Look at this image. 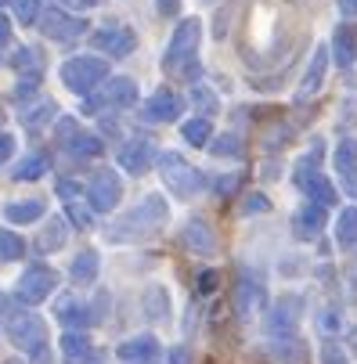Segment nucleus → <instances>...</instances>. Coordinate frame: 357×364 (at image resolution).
Wrapping results in <instances>:
<instances>
[{
    "instance_id": "f257e3e1",
    "label": "nucleus",
    "mask_w": 357,
    "mask_h": 364,
    "mask_svg": "<svg viewBox=\"0 0 357 364\" xmlns=\"http://www.w3.org/2000/svg\"><path fill=\"white\" fill-rule=\"evenodd\" d=\"M166 220H170V205L159 195H148L109 228V238L112 242H144L156 231H163Z\"/></svg>"
},
{
    "instance_id": "f03ea898",
    "label": "nucleus",
    "mask_w": 357,
    "mask_h": 364,
    "mask_svg": "<svg viewBox=\"0 0 357 364\" xmlns=\"http://www.w3.org/2000/svg\"><path fill=\"white\" fill-rule=\"evenodd\" d=\"M198 40H202V22L198 18H184L174 36H170V47L163 55V69L174 73V76H184V80H195L198 76Z\"/></svg>"
},
{
    "instance_id": "7ed1b4c3",
    "label": "nucleus",
    "mask_w": 357,
    "mask_h": 364,
    "mask_svg": "<svg viewBox=\"0 0 357 364\" xmlns=\"http://www.w3.org/2000/svg\"><path fill=\"white\" fill-rule=\"evenodd\" d=\"M8 339H11V346H18L22 353H29L36 360H43V353H47V325L33 310H15L8 318Z\"/></svg>"
},
{
    "instance_id": "20e7f679",
    "label": "nucleus",
    "mask_w": 357,
    "mask_h": 364,
    "mask_svg": "<svg viewBox=\"0 0 357 364\" xmlns=\"http://www.w3.org/2000/svg\"><path fill=\"white\" fill-rule=\"evenodd\" d=\"M109 80V62L105 58H94V55H76L62 65V83L73 94H94L101 83Z\"/></svg>"
},
{
    "instance_id": "39448f33",
    "label": "nucleus",
    "mask_w": 357,
    "mask_h": 364,
    "mask_svg": "<svg viewBox=\"0 0 357 364\" xmlns=\"http://www.w3.org/2000/svg\"><path fill=\"white\" fill-rule=\"evenodd\" d=\"M156 163H159L163 184H166L177 198H191V195L202 191V184H206V177H202V173L184 159V155H177V151H163Z\"/></svg>"
},
{
    "instance_id": "423d86ee",
    "label": "nucleus",
    "mask_w": 357,
    "mask_h": 364,
    "mask_svg": "<svg viewBox=\"0 0 357 364\" xmlns=\"http://www.w3.org/2000/svg\"><path fill=\"white\" fill-rule=\"evenodd\" d=\"M137 105V83L130 76H112L105 80L101 94H87L83 112H101V109H130Z\"/></svg>"
},
{
    "instance_id": "0eeeda50",
    "label": "nucleus",
    "mask_w": 357,
    "mask_h": 364,
    "mask_svg": "<svg viewBox=\"0 0 357 364\" xmlns=\"http://www.w3.org/2000/svg\"><path fill=\"white\" fill-rule=\"evenodd\" d=\"M55 285H58V274L50 271V267H43V264H36V267H29V271L18 278L15 299L26 303V306H36V303H43L50 292H55Z\"/></svg>"
},
{
    "instance_id": "6e6552de",
    "label": "nucleus",
    "mask_w": 357,
    "mask_h": 364,
    "mask_svg": "<svg viewBox=\"0 0 357 364\" xmlns=\"http://www.w3.org/2000/svg\"><path fill=\"white\" fill-rule=\"evenodd\" d=\"M87 198L94 205V213H112L123 198V181L116 170H97L87 184Z\"/></svg>"
},
{
    "instance_id": "1a4fd4ad",
    "label": "nucleus",
    "mask_w": 357,
    "mask_h": 364,
    "mask_svg": "<svg viewBox=\"0 0 357 364\" xmlns=\"http://www.w3.org/2000/svg\"><path fill=\"white\" fill-rule=\"evenodd\" d=\"M36 26H40V33H43L47 40H62V43H73V40H80V36L87 33V18H76V15L58 11V8L43 11Z\"/></svg>"
},
{
    "instance_id": "9d476101",
    "label": "nucleus",
    "mask_w": 357,
    "mask_h": 364,
    "mask_svg": "<svg viewBox=\"0 0 357 364\" xmlns=\"http://www.w3.org/2000/svg\"><path fill=\"white\" fill-rule=\"evenodd\" d=\"M58 141L69 155H76V159H97L101 155V137L97 134H87L76 127V119H58Z\"/></svg>"
},
{
    "instance_id": "9b49d317",
    "label": "nucleus",
    "mask_w": 357,
    "mask_h": 364,
    "mask_svg": "<svg viewBox=\"0 0 357 364\" xmlns=\"http://www.w3.org/2000/svg\"><path fill=\"white\" fill-rule=\"evenodd\" d=\"M58 198L65 202V220L73 224V228H90L94 220H90V213H94V205H90V198H87V188H80L76 181H58Z\"/></svg>"
},
{
    "instance_id": "f8f14e48",
    "label": "nucleus",
    "mask_w": 357,
    "mask_h": 364,
    "mask_svg": "<svg viewBox=\"0 0 357 364\" xmlns=\"http://www.w3.org/2000/svg\"><path fill=\"white\" fill-rule=\"evenodd\" d=\"M299 296H282L271 314H267V336L271 339H285V336H296V321H299Z\"/></svg>"
},
{
    "instance_id": "ddd939ff",
    "label": "nucleus",
    "mask_w": 357,
    "mask_h": 364,
    "mask_svg": "<svg viewBox=\"0 0 357 364\" xmlns=\"http://www.w3.org/2000/svg\"><path fill=\"white\" fill-rule=\"evenodd\" d=\"M90 43H94L97 50H105V55H112V58H127V55H134L137 36H134V29H127V26H109V29H97V33L90 36Z\"/></svg>"
},
{
    "instance_id": "4468645a",
    "label": "nucleus",
    "mask_w": 357,
    "mask_h": 364,
    "mask_svg": "<svg viewBox=\"0 0 357 364\" xmlns=\"http://www.w3.org/2000/svg\"><path fill=\"white\" fill-rule=\"evenodd\" d=\"M181 242L188 252L195 256H213L217 252V231L210 228V220H202V217H191L181 231Z\"/></svg>"
},
{
    "instance_id": "2eb2a0df",
    "label": "nucleus",
    "mask_w": 357,
    "mask_h": 364,
    "mask_svg": "<svg viewBox=\"0 0 357 364\" xmlns=\"http://www.w3.org/2000/svg\"><path fill=\"white\" fill-rule=\"evenodd\" d=\"M181 112H184V101L166 87L144 101V119L148 123H174V119H181Z\"/></svg>"
},
{
    "instance_id": "dca6fc26",
    "label": "nucleus",
    "mask_w": 357,
    "mask_h": 364,
    "mask_svg": "<svg viewBox=\"0 0 357 364\" xmlns=\"http://www.w3.org/2000/svg\"><path fill=\"white\" fill-rule=\"evenodd\" d=\"M264 357L271 364H307L311 350H307V343H303L299 336H285V339H271L264 346Z\"/></svg>"
},
{
    "instance_id": "f3484780",
    "label": "nucleus",
    "mask_w": 357,
    "mask_h": 364,
    "mask_svg": "<svg viewBox=\"0 0 357 364\" xmlns=\"http://www.w3.org/2000/svg\"><path fill=\"white\" fill-rule=\"evenodd\" d=\"M156 159H159V155H156V144L144 141V137H134L130 144L119 148V166H123L127 173H144Z\"/></svg>"
},
{
    "instance_id": "a211bd4d",
    "label": "nucleus",
    "mask_w": 357,
    "mask_h": 364,
    "mask_svg": "<svg viewBox=\"0 0 357 364\" xmlns=\"http://www.w3.org/2000/svg\"><path fill=\"white\" fill-rule=\"evenodd\" d=\"M116 357L127 364H151L159 357V339L156 336H134V339L116 346Z\"/></svg>"
},
{
    "instance_id": "6ab92c4d",
    "label": "nucleus",
    "mask_w": 357,
    "mask_h": 364,
    "mask_svg": "<svg viewBox=\"0 0 357 364\" xmlns=\"http://www.w3.org/2000/svg\"><path fill=\"white\" fill-rule=\"evenodd\" d=\"M267 303V292H264V285L257 282V278H238V285H235V310L242 318H249V314H257V310Z\"/></svg>"
},
{
    "instance_id": "aec40b11",
    "label": "nucleus",
    "mask_w": 357,
    "mask_h": 364,
    "mask_svg": "<svg viewBox=\"0 0 357 364\" xmlns=\"http://www.w3.org/2000/svg\"><path fill=\"white\" fill-rule=\"evenodd\" d=\"M325 73H329V47H318L314 58H311V65H307V73H303V83H299L296 97H299V101L314 97V94L321 90V83H325Z\"/></svg>"
},
{
    "instance_id": "412c9836",
    "label": "nucleus",
    "mask_w": 357,
    "mask_h": 364,
    "mask_svg": "<svg viewBox=\"0 0 357 364\" xmlns=\"http://www.w3.org/2000/svg\"><path fill=\"white\" fill-rule=\"evenodd\" d=\"M62 357H65V364H97V353H94V346H90V339L80 332V328H69L65 336H62Z\"/></svg>"
},
{
    "instance_id": "4be33fe9",
    "label": "nucleus",
    "mask_w": 357,
    "mask_h": 364,
    "mask_svg": "<svg viewBox=\"0 0 357 364\" xmlns=\"http://www.w3.org/2000/svg\"><path fill=\"white\" fill-rule=\"evenodd\" d=\"M332 55L343 69H350L357 62V22H343L332 33Z\"/></svg>"
},
{
    "instance_id": "5701e85b",
    "label": "nucleus",
    "mask_w": 357,
    "mask_h": 364,
    "mask_svg": "<svg viewBox=\"0 0 357 364\" xmlns=\"http://www.w3.org/2000/svg\"><path fill=\"white\" fill-rule=\"evenodd\" d=\"M55 318L65 325V328H87L90 325V306L83 303V299H76V296H58V303H55Z\"/></svg>"
},
{
    "instance_id": "b1692460",
    "label": "nucleus",
    "mask_w": 357,
    "mask_h": 364,
    "mask_svg": "<svg viewBox=\"0 0 357 364\" xmlns=\"http://www.w3.org/2000/svg\"><path fill=\"white\" fill-rule=\"evenodd\" d=\"M292 231H296L299 238H318V235L325 231V205L307 202L303 210H296V217H292Z\"/></svg>"
},
{
    "instance_id": "393cba45",
    "label": "nucleus",
    "mask_w": 357,
    "mask_h": 364,
    "mask_svg": "<svg viewBox=\"0 0 357 364\" xmlns=\"http://www.w3.org/2000/svg\"><path fill=\"white\" fill-rule=\"evenodd\" d=\"M65 242H69V224H65V217H55V220L43 224V231L36 235L33 249L36 252H58Z\"/></svg>"
},
{
    "instance_id": "a878e982",
    "label": "nucleus",
    "mask_w": 357,
    "mask_h": 364,
    "mask_svg": "<svg viewBox=\"0 0 357 364\" xmlns=\"http://www.w3.org/2000/svg\"><path fill=\"white\" fill-rule=\"evenodd\" d=\"M299 188H303V195H307L311 202H318V205H332L336 202V188H332V181L329 177H321V173H311V177H299L296 181Z\"/></svg>"
},
{
    "instance_id": "bb28decb",
    "label": "nucleus",
    "mask_w": 357,
    "mask_h": 364,
    "mask_svg": "<svg viewBox=\"0 0 357 364\" xmlns=\"http://www.w3.org/2000/svg\"><path fill=\"white\" fill-rule=\"evenodd\" d=\"M97 271H101V256L94 252V249H83L76 259H73V267H69V278L76 282V285H90L94 278H97Z\"/></svg>"
},
{
    "instance_id": "cd10ccee",
    "label": "nucleus",
    "mask_w": 357,
    "mask_h": 364,
    "mask_svg": "<svg viewBox=\"0 0 357 364\" xmlns=\"http://www.w3.org/2000/svg\"><path fill=\"white\" fill-rule=\"evenodd\" d=\"M43 213H47L43 198H26V202H11V205H4V217H8L11 224H36Z\"/></svg>"
},
{
    "instance_id": "c85d7f7f",
    "label": "nucleus",
    "mask_w": 357,
    "mask_h": 364,
    "mask_svg": "<svg viewBox=\"0 0 357 364\" xmlns=\"http://www.w3.org/2000/svg\"><path fill=\"white\" fill-rule=\"evenodd\" d=\"M336 242L343 249L357 245V205H350V210L339 213V220H336Z\"/></svg>"
},
{
    "instance_id": "c756f323",
    "label": "nucleus",
    "mask_w": 357,
    "mask_h": 364,
    "mask_svg": "<svg viewBox=\"0 0 357 364\" xmlns=\"http://www.w3.org/2000/svg\"><path fill=\"white\" fill-rule=\"evenodd\" d=\"M47 151H33V155H26V159L15 166V181H36V177H43L47 173Z\"/></svg>"
},
{
    "instance_id": "7c9ffc66",
    "label": "nucleus",
    "mask_w": 357,
    "mask_h": 364,
    "mask_svg": "<svg viewBox=\"0 0 357 364\" xmlns=\"http://www.w3.org/2000/svg\"><path fill=\"white\" fill-rule=\"evenodd\" d=\"M26 242L15 235V231H8V228H0V264H15V259H22L26 256Z\"/></svg>"
},
{
    "instance_id": "2f4dec72",
    "label": "nucleus",
    "mask_w": 357,
    "mask_h": 364,
    "mask_svg": "<svg viewBox=\"0 0 357 364\" xmlns=\"http://www.w3.org/2000/svg\"><path fill=\"white\" fill-rule=\"evenodd\" d=\"M11 69L15 73H40L43 69V55H40V47H18L15 55H11Z\"/></svg>"
},
{
    "instance_id": "473e14b6",
    "label": "nucleus",
    "mask_w": 357,
    "mask_h": 364,
    "mask_svg": "<svg viewBox=\"0 0 357 364\" xmlns=\"http://www.w3.org/2000/svg\"><path fill=\"white\" fill-rule=\"evenodd\" d=\"M55 101H36L33 109H22V127H29V130H40L43 123H50L55 119Z\"/></svg>"
},
{
    "instance_id": "72a5a7b5",
    "label": "nucleus",
    "mask_w": 357,
    "mask_h": 364,
    "mask_svg": "<svg viewBox=\"0 0 357 364\" xmlns=\"http://www.w3.org/2000/svg\"><path fill=\"white\" fill-rule=\"evenodd\" d=\"M181 134H184V141L191 144V148H206L210 144V134H213V127H210V119H188L184 127H181Z\"/></svg>"
},
{
    "instance_id": "f704fd0d",
    "label": "nucleus",
    "mask_w": 357,
    "mask_h": 364,
    "mask_svg": "<svg viewBox=\"0 0 357 364\" xmlns=\"http://www.w3.org/2000/svg\"><path fill=\"white\" fill-rule=\"evenodd\" d=\"M170 299H166V292L159 289V285H151L148 292H144V314L151 318V321H166V314H170Z\"/></svg>"
},
{
    "instance_id": "c9c22d12",
    "label": "nucleus",
    "mask_w": 357,
    "mask_h": 364,
    "mask_svg": "<svg viewBox=\"0 0 357 364\" xmlns=\"http://www.w3.org/2000/svg\"><path fill=\"white\" fill-rule=\"evenodd\" d=\"M336 170H339V173L357 170V141H353V137H346V141L336 144Z\"/></svg>"
},
{
    "instance_id": "e433bc0d",
    "label": "nucleus",
    "mask_w": 357,
    "mask_h": 364,
    "mask_svg": "<svg viewBox=\"0 0 357 364\" xmlns=\"http://www.w3.org/2000/svg\"><path fill=\"white\" fill-rule=\"evenodd\" d=\"M11 8H15L18 22H26V26H36V22H40V15H43L40 0H11Z\"/></svg>"
},
{
    "instance_id": "4c0bfd02",
    "label": "nucleus",
    "mask_w": 357,
    "mask_h": 364,
    "mask_svg": "<svg viewBox=\"0 0 357 364\" xmlns=\"http://www.w3.org/2000/svg\"><path fill=\"white\" fill-rule=\"evenodd\" d=\"M321 151H325V144H321V141H314V144H311V151H307V155H303V159H299L296 181H299V177H311V173H318V163H321Z\"/></svg>"
},
{
    "instance_id": "58836bf2",
    "label": "nucleus",
    "mask_w": 357,
    "mask_h": 364,
    "mask_svg": "<svg viewBox=\"0 0 357 364\" xmlns=\"http://www.w3.org/2000/svg\"><path fill=\"white\" fill-rule=\"evenodd\" d=\"M210 148H213V155H242L245 151L238 134H220L217 141H210Z\"/></svg>"
},
{
    "instance_id": "ea45409f",
    "label": "nucleus",
    "mask_w": 357,
    "mask_h": 364,
    "mask_svg": "<svg viewBox=\"0 0 357 364\" xmlns=\"http://www.w3.org/2000/svg\"><path fill=\"white\" fill-rule=\"evenodd\" d=\"M318 325H321V332H325V336H336V332L343 328V318H339V310L325 306V310H321V318H318Z\"/></svg>"
},
{
    "instance_id": "a19ab883",
    "label": "nucleus",
    "mask_w": 357,
    "mask_h": 364,
    "mask_svg": "<svg viewBox=\"0 0 357 364\" xmlns=\"http://www.w3.org/2000/svg\"><path fill=\"white\" fill-rule=\"evenodd\" d=\"M271 210V202H267V195H245V202H242V213L249 217V213H267Z\"/></svg>"
},
{
    "instance_id": "79ce46f5",
    "label": "nucleus",
    "mask_w": 357,
    "mask_h": 364,
    "mask_svg": "<svg viewBox=\"0 0 357 364\" xmlns=\"http://www.w3.org/2000/svg\"><path fill=\"white\" fill-rule=\"evenodd\" d=\"M191 101H195L198 109H206V112H213V109H217V97H213L206 87H195V90H191Z\"/></svg>"
},
{
    "instance_id": "37998d69",
    "label": "nucleus",
    "mask_w": 357,
    "mask_h": 364,
    "mask_svg": "<svg viewBox=\"0 0 357 364\" xmlns=\"http://www.w3.org/2000/svg\"><path fill=\"white\" fill-rule=\"evenodd\" d=\"M217 282H220V274H217V271H202V274H198V282H195V289H198L202 296H210V292L217 289Z\"/></svg>"
},
{
    "instance_id": "c03bdc74",
    "label": "nucleus",
    "mask_w": 357,
    "mask_h": 364,
    "mask_svg": "<svg viewBox=\"0 0 357 364\" xmlns=\"http://www.w3.org/2000/svg\"><path fill=\"white\" fill-rule=\"evenodd\" d=\"M220 195H231V191H238L242 188V173H228V177H217V184H213Z\"/></svg>"
},
{
    "instance_id": "a18cd8bd",
    "label": "nucleus",
    "mask_w": 357,
    "mask_h": 364,
    "mask_svg": "<svg viewBox=\"0 0 357 364\" xmlns=\"http://www.w3.org/2000/svg\"><path fill=\"white\" fill-rule=\"evenodd\" d=\"M321 364H346V353L336 343H325L321 346Z\"/></svg>"
},
{
    "instance_id": "49530a36",
    "label": "nucleus",
    "mask_w": 357,
    "mask_h": 364,
    "mask_svg": "<svg viewBox=\"0 0 357 364\" xmlns=\"http://www.w3.org/2000/svg\"><path fill=\"white\" fill-rule=\"evenodd\" d=\"M11 155H15V137L0 130V166H4V163H11Z\"/></svg>"
},
{
    "instance_id": "de8ad7c7",
    "label": "nucleus",
    "mask_w": 357,
    "mask_h": 364,
    "mask_svg": "<svg viewBox=\"0 0 357 364\" xmlns=\"http://www.w3.org/2000/svg\"><path fill=\"white\" fill-rule=\"evenodd\" d=\"M156 8H159V15L174 18V15L181 11V0H156Z\"/></svg>"
},
{
    "instance_id": "09e8293b",
    "label": "nucleus",
    "mask_w": 357,
    "mask_h": 364,
    "mask_svg": "<svg viewBox=\"0 0 357 364\" xmlns=\"http://www.w3.org/2000/svg\"><path fill=\"white\" fill-rule=\"evenodd\" d=\"M191 360V353L184 350V346H177V350H170V364H188Z\"/></svg>"
},
{
    "instance_id": "8fccbe9b",
    "label": "nucleus",
    "mask_w": 357,
    "mask_h": 364,
    "mask_svg": "<svg viewBox=\"0 0 357 364\" xmlns=\"http://www.w3.org/2000/svg\"><path fill=\"white\" fill-rule=\"evenodd\" d=\"M343 188H346V195H357V170L343 173Z\"/></svg>"
},
{
    "instance_id": "3c124183",
    "label": "nucleus",
    "mask_w": 357,
    "mask_h": 364,
    "mask_svg": "<svg viewBox=\"0 0 357 364\" xmlns=\"http://www.w3.org/2000/svg\"><path fill=\"white\" fill-rule=\"evenodd\" d=\"M8 40H11V22L0 15V43H8Z\"/></svg>"
},
{
    "instance_id": "603ef678",
    "label": "nucleus",
    "mask_w": 357,
    "mask_h": 364,
    "mask_svg": "<svg viewBox=\"0 0 357 364\" xmlns=\"http://www.w3.org/2000/svg\"><path fill=\"white\" fill-rule=\"evenodd\" d=\"M11 314H15V310H11V299L0 292V318H11Z\"/></svg>"
},
{
    "instance_id": "864d4df0",
    "label": "nucleus",
    "mask_w": 357,
    "mask_h": 364,
    "mask_svg": "<svg viewBox=\"0 0 357 364\" xmlns=\"http://www.w3.org/2000/svg\"><path fill=\"white\" fill-rule=\"evenodd\" d=\"M339 11L353 18V15H357V0H339Z\"/></svg>"
},
{
    "instance_id": "5fc2aeb1",
    "label": "nucleus",
    "mask_w": 357,
    "mask_h": 364,
    "mask_svg": "<svg viewBox=\"0 0 357 364\" xmlns=\"http://www.w3.org/2000/svg\"><path fill=\"white\" fill-rule=\"evenodd\" d=\"M350 285H353V292H357V259H353V267H350Z\"/></svg>"
},
{
    "instance_id": "6e6d98bb",
    "label": "nucleus",
    "mask_w": 357,
    "mask_h": 364,
    "mask_svg": "<svg viewBox=\"0 0 357 364\" xmlns=\"http://www.w3.org/2000/svg\"><path fill=\"white\" fill-rule=\"evenodd\" d=\"M0 123H4V112H0Z\"/></svg>"
},
{
    "instance_id": "4d7b16f0",
    "label": "nucleus",
    "mask_w": 357,
    "mask_h": 364,
    "mask_svg": "<svg viewBox=\"0 0 357 364\" xmlns=\"http://www.w3.org/2000/svg\"><path fill=\"white\" fill-rule=\"evenodd\" d=\"M0 8H4V0H0Z\"/></svg>"
}]
</instances>
